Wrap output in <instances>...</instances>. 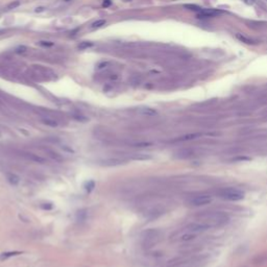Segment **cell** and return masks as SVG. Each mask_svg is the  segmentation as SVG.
Listing matches in <instances>:
<instances>
[{
	"label": "cell",
	"mask_w": 267,
	"mask_h": 267,
	"mask_svg": "<svg viewBox=\"0 0 267 267\" xmlns=\"http://www.w3.org/2000/svg\"><path fill=\"white\" fill-rule=\"evenodd\" d=\"M195 221L205 224L209 228L218 227L227 224L230 221V216L222 211H208L198 213L195 216Z\"/></svg>",
	"instance_id": "1"
},
{
	"label": "cell",
	"mask_w": 267,
	"mask_h": 267,
	"mask_svg": "<svg viewBox=\"0 0 267 267\" xmlns=\"http://www.w3.org/2000/svg\"><path fill=\"white\" fill-rule=\"evenodd\" d=\"M218 195L222 199L230 200V202H239L244 198V192L238 188L234 187H225L218 190Z\"/></svg>",
	"instance_id": "2"
},
{
	"label": "cell",
	"mask_w": 267,
	"mask_h": 267,
	"mask_svg": "<svg viewBox=\"0 0 267 267\" xmlns=\"http://www.w3.org/2000/svg\"><path fill=\"white\" fill-rule=\"evenodd\" d=\"M162 233L156 228H149L142 233V243L144 247H151L160 240Z\"/></svg>",
	"instance_id": "3"
},
{
	"label": "cell",
	"mask_w": 267,
	"mask_h": 267,
	"mask_svg": "<svg viewBox=\"0 0 267 267\" xmlns=\"http://www.w3.org/2000/svg\"><path fill=\"white\" fill-rule=\"evenodd\" d=\"M212 200H213V197H212L210 194L200 193V194H197V195H194V196L190 197L188 200V203L190 206H192V207H202V206L211 203Z\"/></svg>",
	"instance_id": "4"
},
{
	"label": "cell",
	"mask_w": 267,
	"mask_h": 267,
	"mask_svg": "<svg viewBox=\"0 0 267 267\" xmlns=\"http://www.w3.org/2000/svg\"><path fill=\"white\" fill-rule=\"evenodd\" d=\"M198 262L192 258H177L168 263L167 267H197Z\"/></svg>",
	"instance_id": "5"
},
{
	"label": "cell",
	"mask_w": 267,
	"mask_h": 267,
	"mask_svg": "<svg viewBox=\"0 0 267 267\" xmlns=\"http://www.w3.org/2000/svg\"><path fill=\"white\" fill-rule=\"evenodd\" d=\"M185 230L189 231V232L191 233H194V234H199V233H202V232H206V231L210 230L208 227H206L205 224L200 223V222H197V221H193L191 222V223L187 224Z\"/></svg>",
	"instance_id": "6"
},
{
	"label": "cell",
	"mask_w": 267,
	"mask_h": 267,
	"mask_svg": "<svg viewBox=\"0 0 267 267\" xmlns=\"http://www.w3.org/2000/svg\"><path fill=\"white\" fill-rule=\"evenodd\" d=\"M177 238L175 239V240H177V241L187 242V241H191V240H193V239L196 238V234L189 232V231L185 230V228H184V232L178 233V234H177Z\"/></svg>",
	"instance_id": "7"
},
{
	"label": "cell",
	"mask_w": 267,
	"mask_h": 267,
	"mask_svg": "<svg viewBox=\"0 0 267 267\" xmlns=\"http://www.w3.org/2000/svg\"><path fill=\"white\" fill-rule=\"evenodd\" d=\"M221 12H219V10H215L212 9H202L200 10V13L198 14V17L202 16V18H212V17H215V16H217Z\"/></svg>",
	"instance_id": "8"
},
{
	"label": "cell",
	"mask_w": 267,
	"mask_h": 267,
	"mask_svg": "<svg viewBox=\"0 0 267 267\" xmlns=\"http://www.w3.org/2000/svg\"><path fill=\"white\" fill-rule=\"evenodd\" d=\"M24 156H25L26 159H28L29 161L35 162V163H39V164L46 163V160L44 158L38 156V155H35V153H31V152H25L24 153Z\"/></svg>",
	"instance_id": "9"
},
{
	"label": "cell",
	"mask_w": 267,
	"mask_h": 267,
	"mask_svg": "<svg viewBox=\"0 0 267 267\" xmlns=\"http://www.w3.org/2000/svg\"><path fill=\"white\" fill-rule=\"evenodd\" d=\"M202 136V133H193V134H188L185 136H181L178 139H177V142H185V141H191V140H195L197 138H200Z\"/></svg>",
	"instance_id": "10"
},
{
	"label": "cell",
	"mask_w": 267,
	"mask_h": 267,
	"mask_svg": "<svg viewBox=\"0 0 267 267\" xmlns=\"http://www.w3.org/2000/svg\"><path fill=\"white\" fill-rule=\"evenodd\" d=\"M138 113L141 115H144V116H150V117L158 115V112L155 109L149 108V106H141V108L138 109Z\"/></svg>",
	"instance_id": "11"
},
{
	"label": "cell",
	"mask_w": 267,
	"mask_h": 267,
	"mask_svg": "<svg viewBox=\"0 0 267 267\" xmlns=\"http://www.w3.org/2000/svg\"><path fill=\"white\" fill-rule=\"evenodd\" d=\"M123 163L122 160L119 159H104L101 161V165L103 166H118V165H121Z\"/></svg>",
	"instance_id": "12"
},
{
	"label": "cell",
	"mask_w": 267,
	"mask_h": 267,
	"mask_svg": "<svg viewBox=\"0 0 267 267\" xmlns=\"http://www.w3.org/2000/svg\"><path fill=\"white\" fill-rule=\"evenodd\" d=\"M131 159L135 161H147V160H151V156L146 155V153H133Z\"/></svg>",
	"instance_id": "13"
},
{
	"label": "cell",
	"mask_w": 267,
	"mask_h": 267,
	"mask_svg": "<svg viewBox=\"0 0 267 267\" xmlns=\"http://www.w3.org/2000/svg\"><path fill=\"white\" fill-rule=\"evenodd\" d=\"M6 178H7V181H9V183L12 184L13 186L18 185L19 181H20V177H19L17 174H15V173H7Z\"/></svg>",
	"instance_id": "14"
},
{
	"label": "cell",
	"mask_w": 267,
	"mask_h": 267,
	"mask_svg": "<svg viewBox=\"0 0 267 267\" xmlns=\"http://www.w3.org/2000/svg\"><path fill=\"white\" fill-rule=\"evenodd\" d=\"M41 122L47 126H50V127H56L57 126V122L51 118H43V119H41Z\"/></svg>",
	"instance_id": "15"
},
{
	"label": "cell",
	"mask_w": 267,
	"mask_h": 267,
	"mask_svg": "<svg viewBox=\"0 0 267 267\" xmlns=\"http://www.w3.org/2000/svg\"><path fill=\"white\" fill-rule=\"evenodd\" d=\"M106 20H104V19H99V20H96L95 22H93V23L91 24V28L92 29L100 28V27L106 25Z\"/></svg>",
	"instance_id": "16"
},
{
	"label": "cell",
	"mask_w": 267,
	"mask_h": 267,
	"mask_svg": "<svg viewBox=\"0 0 267 267\" xmlns=\"http://www.w3.org/2000/svg\"><path fill=\"white\" fill-rule=\"evenodd\" d=\"M86 218H87V211L85 210V209L77 211V213H76V220H77L78 222L85 221Z\"/></svg>",
	"instance_id": "17"
},
{
	"label": "cell",
	"mask_w": 267,
	"mask_h": 267,
	"mask_svg": "<svg viewBox=\"0 0 267 267\" xmlns=\"http://www.w3.org/2000/svg\"><path fill=\"white\" fill-rule=\"evenodd\" d=\"M46 151H47V153L49 155V156H50L51 159H53L54 161H56V162H62V161H63V158H62V156H60L57 152H56V151L49 150V149H47Z\"/></svg>",
	"instance_id": "18"
},
{
	"label": "cell",
	"mask_w": 267,
	"mask_h": 267,
	"mask_svg": "<svg viewBox=\"0 0 267 267\" xmlns=\"http://www.w3.org/2000/svg\"><path fill=\"white\" fill-rule=\"evenodd\" d=\"M22 252H3L1 256H0V259L1 260H5L7 258H10V257H14V256H18V255H21Z\"/></svg>",
	"instance_id": "19"
},
{
	"label": "cell",
	"mask_w": 267,
	"mask_h": 267,
	"mask_svg": "<svg viewBox=\"0 0 267 267\" xmlns=\"http://www.w3.org/2000/svg\"><path fill=\"white\" fill-rule=\"evenodd\" d=\"M94 188H95V181H88L87 183L85 184V189H86V191L88 192V193L92 191Z\"/></svg>",
	"instance_id": "20"
},
{
	"label": "cell",
	"mask_w": 267,
	"mask_h": 267,
	"mask_svg": "<svg viewBox=\"0 0 267 267\" xmlns=\"http://www.w3.org/2000/svg\"><path fill=\"white\" fill-rule=\"evenodd\" d=\"M93 44L91 42H87V41H85V42H81L79 43L78 45V49H81V50H85V49L89 48V47H92Z\"/></svg>",
	"instance_id": "21"
},
{
	"label": "cell",
	"mask_w": 267,
	"mask_h": 267,
	"mask_svg": "<svg viewBox=\"0 0 267 267\" xmlns=\"http://www.w3.org/2000/svg\"><path fill=\"white\" fill-rule=\"evenodd\" d=\"M21 2L19 0H15V1H12L10 3L7 4V10H14V9H17L18 6H20Z\"/></svg>",
	"instance_id": "22"
},
{
	"label": "cell",
	"mask_w": 267,
	"mask_h": 267,
	"mask_svg": "<svg viewBox=\"0 0 267 267\" xmlns=\"http://www.w3.org/2000/svg\"><path fill=\"white\" fill-rule=\"evenodd\" d=\"M190 155H191V152H189L188 150H181L177 153V156H178V158H187Z\"/></svg>",
	"instance_id": "23"
},
{
	"label": "cell",
	"mask_w": 267,
	"mask_h": 267,
	"mask_svg": "<svg viewBox=\"0 0 267 267\" xmlns=\"http://www.w3.org/2000/svg\"><path fill=\"white\" fill-rule=\"evenodd\" d=\"M151 143L149 142H138V143H135L134 146L135 147H148V146H151Z\"/></svg>",
	"instance_id": "24"
},
{
	"label": "cell",
	"mask_w": 267,
	"mask_h": 267,
	"mask_svg": "<svg viewBox=\"0 0 267 267\" xmlns=\"http://www.w3.org/2000/svg\"><path fill=\"white\" fill-rule=\"evenodd\" d=\"M60 148H62L63 150L66 151V152H69V153H74V149L71 146H69V145H66V144H63L62 146H60Z\"/></svg>",
	"instance_id": "25"
},
{
	"label": "cell",
	"mask_w": 267,
	"mask_h": 267,
	"mask_svg": "<svg viewBox=\"0 0 267 267\" xmlns=\"http://www.w3.org/2000/svg\"><path fill=\"white\" fill-rule=\"evenodd\" d=\"M27 51V47L24 45H21V46H18L17 48L15 49V52L16 53H24V52Z\"/></svg>",
	"instance_id": "26"
},
{
	"label": "cell",
	"mask_w": 267,
	"mask_h": 267,
	"mask_svg": "<svg viewBox=\"0 0 267 267\" xmlns=\"http://www.w3.org/2000/svg\"><path fill=\"white\" fill-rule=\"evenodd\" d=\"M41 208H42L43 210H52V209H53V205H52V203H49V202L42 203V205H41Z\"/></svg>",
	"instance_id": "27"
},
{
	"label": "cell",
	"mask_w": 267,
	"mask_h": 267,
	"mask_svg": "<svg viewBox=\"0 0 267 267\" xmlns=\"http://www.w3.org/2000/svg\"><path fill=\"white\" fill-rule=\"evenodd\" d=\"M237 38L240 41H243L244 43H247V44H249V43H252V41L250 40H248L247 39V38H245V37H243V35H237Z\"/></svg>",
	"instance_id": "28"
},
{
	"label": "cell",
	"mask_w": 267,
	"mask_h": 267,
	"mask_svg": "<svg viewBox=\"0 0 267 267\" xmlns=\"http://www.w3.org/2000/svg\"><path fill=\"white\" fill-rule=\"evenodd\" d=\"M40 45H42V46H48V47H50V46L53 45V43L50 42V41H41Z\"/></svg>",
	"instance_id": "29"
},
{
	"label": "cell",
	"mask_w": 267,
	"mask_h": 267,
	"mask_svg": "<svg viewBox=\"0 0 267 267\" xmlns=\"http://www.w3.org/2000/svg\"><path fill=\"white\" fill-rule=\"evenodd\" d=\"M110 66V63L109 62H103V63H100V64L98 65V69H103V68H106Z\"/></svg>",
	"instance_id": "30"
},
{
	"label": "cell",
	"mask_w": 267,
	"mask_h": 267,
	"mask_svg": "<svg viewBox=\"0 0 267 267\" xmlns=\"http://www.w3.org/2000/svg\"><path fill=\"white\" fill-rule=\"evenodd\" d=\"M242 1H243L244 3L248 4V5H252L256 2V0H242Z\"/></svg>",
	"instance_id": "31"
},
{
	"label": "cell",
	"mask_w": 267,
	"mask_h": 267,
	"mask_svg": "<svg viewBox=\"0 0 267 267\" xmlns=\"http://www.w3.org/2000/svg\"><path fill=\"white\" fill-rule=\"evenodd\" d=\"M44 10H45V7H44V6H39V7H37V9L35 10V13H42V12H44Z\"/></svg>",
	"instance_id": "32"
},
{
	"label": "cell",
	"mask_w": 267,
	"mask_h": 267,
	"mask_svg": "<svg viewBox=\"0 0 267 267\" xmlns=\"http://www.w3.org/2000/svg\"><path fill=\"white\" fill-rule=\"evenodd\" d=\"M111 5V0H103V6L104 7H108Z\"/></svg>",
	"instance_id": "33"
},
{
	"label": "cell",
	"mask_w": 267,
	"mask_h": 267,
	"mask_svg": "<svg viewBox=\"0 0 267 267\" xmlns=\"http://www.w3.org/2000/svg\"><path fill=\"white\" fill-rule=\"evenodd\" d=\"M74 118H75L76 120H82V121H86L87 118L82 117V116H74Z\"/></svg>",
	"instance_id": "34"
},
{
	"label": "cell",
	"mask_w": 267,
	"mask_h": 267,
	"mask_svg": "<svg viewBox=\"0 0 267 267\" xmlns=\"http://www.w3.org/2000/svg\"><path fill=\"white\" fill-rule=\"evenodd\" d=\"M110 78L113 79V81H116V79L118 78V75H117V74H111V76H110Z\"/></svg>",
	"instance_id": "35"
},
{
	"label": "cell",
	"mask_w": 267,
	"mask_h": 267,
	"mask_svg": "<svg viewBox=\"0 0 267 267\" xmlns=\"http://www.w3.org/2000/svg\"><path fill=\"white\" fill-rule=\"evenodd\" d=\"M65 1H70V0H65Z\"/></svg>",
	"instance_id": "36"
}]
</instances>
